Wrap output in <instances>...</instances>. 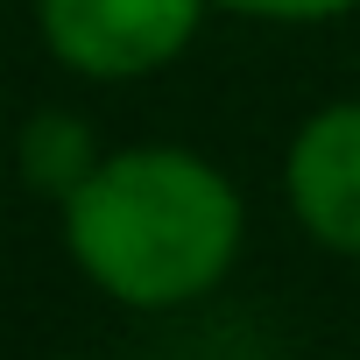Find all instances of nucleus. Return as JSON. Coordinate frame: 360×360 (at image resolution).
Returning <instances> with one entry per match:
<instances>
[{"instance_id":"1","label":"nucleus","mask_w":360,"mask_h":360,"mask_svg":"<svg viewBox=\"0 0 360 360\" xmlns=\"http://www.w3.org/2000/svg\"><path fill=\"white\" fill-rule=\"evenodd\" d=\"M64 248L92 290L134 311L205 297L240 255V191L169 141L113 148L64 198Z\"/></svg>"},{"instance_id":"2","label":"nucleus","mask_w":360,"mask_h":360,"mask_svg":"<svg viewBox=\"0 0 360 360\" xmlns=\"http://www.w3.org/2000/svg\"><path fill=\"white\" fill-rule=\"evenodd\" d=\"M43 43L78 78H148L184 57L205 0H36Z\"/></svg>"},{"instance_id":"3","label":"nucleus","mask_w":360,"mask_h":360,"mask_svg":"<svg viewBox=\"0 0 360 360\" xmlns=\"http://www.w3.org/2000/svg\"><path fill=\"white\" fill-rule=\"evenodd\" d=\"M283 191H290L297 226L318 248L360 255V99H332L297 127Z\"/></svg>"},{"instance_id":"4","label":"nucleus","mask_w":360,"mask_h":360,"mask_svg":"<svg viewBox=\"0 0 360 360\" xmlns=\"http://www.w3.org/2000/svg\"><path fill=\"white\" fill-rule=\"evenodd\" d=\"M92 162H99V155H92V134H85L78 120H64V113L29 120V134H22V169H29L36 191H50V198L64 205V198L85 184Z\"/></svg>"},{"instance_id":"5","label":"nucleus","mask_w":360,"mask_h":360,"mask_svg":"<svg viewBox=\"0 0 360 360\" xmlns=\"http://www.w3.org/2000/svg\"><path fill=\"white\" fill-rule=\"evenodd\" d=\"M219 8L255 15V22H332V15L360 8V0H219Z\"/></svg>"}]
</instances>
